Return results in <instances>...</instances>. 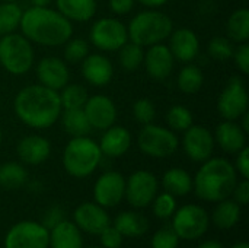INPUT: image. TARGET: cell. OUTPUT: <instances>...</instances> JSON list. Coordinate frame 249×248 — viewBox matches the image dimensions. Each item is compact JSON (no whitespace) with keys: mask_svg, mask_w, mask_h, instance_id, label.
<instances>
[{"mask_svg":"<svg viewBox=\"0 0 249 248\" xmlns=\"http://www.w3.org/2000/svg\"><path fill=\"white\" fill-rule=\"evenodd\" d=\"M102 158L98 142L89 136L71 137L63 152V167L70 177L86 178L98 170Z\"/></svg>","mask_w":249,"mask_h":248,"instance_id":"obj_5","label":"cell"},{"mask_svg":"<svg viewBox=\"0 0 249 248\" xmlns=\"http://www.w3.org/2000/svg\"><path fill=\"white\" fill-rule=\"evenodd\" d=\"M16 153L22 164L36 167L50 158L51 143L41 134H28L18 142Z\"/></svg>","mask_w":249,"mask_h":248,"instance_id":"obj_21","label":"cell"},{"mask_svg":"<svg viewBox=\"0 0 249 248\" xmlns=\"http://www.w3.org/2000/svg\"><path fill=\"white\" fill-rule=\"evenodd\" d=\"M89 39L101 51H118L127 41V26L117 18H101L93 22Z\"/></svg>","mask_w":249,"mask_h":248,"instance_id":"obj_9","label":"cell"},{"mask_svg":"<svg viewBox=\"0 0 249 248\" xmlns=\"http://www.w3.org/2000/svg\"><path fill=\"white\" fill-rule=\"evenodd\" d=\"M57 10L73 22H88L96 15V0H55Z\"/></svg>","mask_w":249,"mask_h":248,"instance_id":"obj_25","label":"cell"},{"mask_svg":"<svg viewBox=\"0 0 249 248\" xmlns=\"http://www.w3.org/2000/svg\"><path fill=\"white\" fill-rule=\"evenodd\" d=\"M143 57H144V48L131 41H127L118 50V63L125 72L137 70L143 64Z\"/></svg>","mask_w":249,"mask_h":248,"instance_id":"obj_35","label":"cell"},{"mask_svg":"<svg viewBox=\"0 0 249 248\" xmlns=\"http://www.w3.org/2000/svg\"><path fill=\"white\" fill-rule=\"evenodd\" d=\"M171 227L179 240L194 241L207 232L210 227V216L203 206L190 203L175 210Z\"/></svg>","mask_w":249,"mask_h":248,"instance_id":"obj_8","label":"cell"},{"mask_svg":"<svg viewBox=\"0 0 249 248\" xmlns=\"http://www.w3.org/2000/svg\"><path fill=\"white\" fill-rule=\"evenodd\" d=\"M162 187L175 197H184L193 190V177L184 168H169L162 177Z\"/></svg>","mask_w":249,"mask_h":248,"instance_id":"obj_27","label":"cell"},{"mask_svg":"<svg viewBox=\"0 0 249 248\" xmlns=\"http://www.w3.org/2000/svg\"><path fill=\"white\" fill-rule=\"evenodd\" d=\"M136 0H109V9L115 15H127L133 10Z\"/></svg>","mask_w":249,"mask_h":248,"instance_id":"obj_47","label":"cell"},{"mask_svg":"<svg viewBox=\"0 0 249 248\" xmlns=\"http://www.w3.org/2000/svg\"><path fill=\"white\" fill-rule=\"evenodd\" d=\"M73 222L82 232L99 235L109 225V216L105 208L99 206L98 203L83 202L74 209Z\"/></svg>","mask_w":249,"mask_h":248,"instance_id":"obj_16","label":"cell"},{"mask_svg":"<svg viewBox=\"0 0 249 248\" xmlns=\"http://www.w3.org/2000/svg\"><path fill=\"white\" fill-rule=\"evenodd\" d=\"M249 96L245 80L241 76H233L222 89L217 99V111L223 120H241L248 111Z\"/></svg>","mask_w":249,"mask_h":248,"instance_id":"obj_10","label":"cell"},{"mask_svg":"<svg viewBox=\"0 0 249 248\" xmlns=\"http://www.w3.org/2000/svg\"><path fill=\"white\" fill-rule=\"evenodd\" d=\"M235 51L233 42L228 37H214L209 41L207 53L213 60L217 61H226L231 60Z\"/></svg>","mask_w":249,"mask_h":248,"instance_id":"obj_39","label":"cell"},{"mask_svg":"<svg viewBox=\"0 0 249 248\" xmlns=\"http://www.w3.org/2000/svg\"><path fill=\"white\" fill-rule=\"evenodd\" d=\"M214 136L213 133L198 124H193L184 132L182 136V149L188 159L193 162L201 164L213 156L214 152Z\"/></svg>","mask_w":249,"mask_h":248,"instance_id":"obj_13","label":"cell"},{"mask_svg":"<svg viewBox=\"0 0 249 248\" xmlns=\"http://www.w3.org/2000/svg\"><path fill=\"white\" fill-rule=\"evenodd\" d=\"M82 76L89 85L104 88L114 77V66L111 60L101 53L88 54L82 60Z\"/></svg>","mask_w":249,"mask_h":248,"instance_id":"obj_20","label":"cell"},{"mask_svg":"<svg viewBox=\"0 0 249 248\" xmlns=\"http://www.w3.org/2000/svg\"><path fill=\"white\" fill-rule=\"evenodd\" d=\"M28 183L26 168L16 161H9L0 165V187L4 190H16Z\"/></svg>","mask_w":249,"mask_h":248,"instance_id":"obj_31","label":"cell"},{"mask_svg":"<svg viewBox=\"0 0 249 248\" xmlns=\"http://www.w3.org/2000/svg\"><path fill=\"white\" fill-rule=\"evenodd\" d=\"M58 95L63 110L83 108L89 98L88 89L80 83H67L63 89L58 91Z\"/></svg>","mask_w":249,"mask_h":248,"instance_id":"obj_34","label":"cell"},{"mask_svg":"<svg viewBox=\"0 0 249 248\" xmlns=\"http://www.w3.org/2000/svg\"><path fill=\"white\" fill-rule=\"evenodd\" d=\"M0 1H16V0H0Z\"/></svg>","mask_w":249,"mask_h":248,"instance_id":"obj_53","label":"cell"},{"mask_svg":"<svg viewBox=\"0 0 249 248\" xmlns=\"http://www.w3.org/2000/svg\"><path fill=\"white\" fill-rule=\"evenodd\" d=\"M51 248H83L82 231L70 221H61L50 229Z\"/></svg>","mask_w":249,"mask_h":248,"instance_id":"obj_24","label":"cell"},{"mask_svg":"<svg viewBox=\"0 0 249 248\" xmlns=\"http://www.w3.org/2000/svg\"><path fill=\"white\" fill-rule=\"evenodd\" d=\"M137 146L142 153L156 159L172 156L179 148V139L169 127L155 123L142 127L137 136Z\"/></svg>","mask_w":249,"mask_h":248,"instance_id":"obj_7","label":"cell"},{"mask_svg":"<svg viewBox=\"0 0 249 248\" xmlns=\"http://www.w3.org/2000/svg\"><path fill=\"white\" fill-rule=\"evenodd\" d=\"M169 50L175 60L181 63H193L200 54L198 35L190 28H179L169 35Z\"/></svg>","mask_w":249,"mask_h":248,"instance_id":"obj_19","label":"cell"},{"mask_svg":"<svg viewBox=\"0 0 249 248\" xmlns=\"http://www.w3.org/2000/svg\"><path fill=\"white\" fill-rule=\"evenodd\" d=\"M63 56L64 61L70 64L82 63V60L89 54V44L83 38H69L64 44Z\"/></svg>","mask_w":249,"mask_h":248,"instance_id":"obj_37","label":"cell"},{"mask_svg":"<svg viewBox=\"0 0 249 248\" xmlns=\"http://www.w3.org/2000/svg\"><path fill=\"white\" fill-rule=\"evenodd\" d=\"M35 72L39 83L54 91L63 89L70 80V72L67 63L55 56L42 57L36 64Z\"/></svg>","mask_w":249,"mask_h":248,"instance_id":"obj_18","label":"cell"},{"mask_svg":"<svg viewBox=\"0 0 249 248\" xmlns=\"http://www.w3.org/2000/svg\"><path fill=\"white\" fill-rule=\"evenodd\" d=\"M231 248H249V244L247 241H239V243L233 244Z\"/></svg>","mask_w":249,"mask_h":248,"instance_id":"obj_51","label":"cell"},{"mask_svg":"<svg viewBox=\"0 0 249 248\" xmlns=\"http://www.w3.org/2000/svg\"><path fill=\"white\" fill-rule=\"evenodd\" d=\"M101 246L104 248H120L123 246V235L111 225H108L101 234Z\"/></svg>","mask_w":249,"mask_h":248,"instance_id":"obj_43","label":"cell"},{"mask_svg":"<svg viewBox=\"0 0 249 248\" xmlns=\"http://www.w3.org/2000/svg\"><path fill=\"white\" fill-rule=\"evenodd\" d=\"M114 228L123 237L139 238V237H143L149 231V221L139 212L125 210L117 215L114 221Z\"/></svg>","mask_w":249,"mask_h":248,"instance_id":"obj_26","label":"cell"},{"mask_svg":"<svg viewBox=\"0 0 249 248\" xmlns=\"http://www.w3.org/2000/svg\"><path fill=\"white\" fill-rule=\"evenodd\" d=\"M50 231L39 222L20 221L4 237V248H48Z\"/></svg>","mask_w":249,"mask_h":248,"instance_id":"obj_12","label":"cell"},{"mask_svg":"<svg viewBox=\"0 0 249 248\" xmlns=\"http://www.w3.org/2000/svg\"><path fill=\"white\" fill-rule=\"evenodd\" d=\"M90 248H104V247H102V246H101V247H98V246H96V247H90Z\"/></svg>","mask_w":249,"mask_h":248,"instance_id":"obj_54","label":"cell"},{"mask_svg":"<svg viewBox=\"0 0 249 248\" xmlns=\"http://www.w3.org/2000/svg\"><path fill=\"white\" fill-rule=\"evenodd\" d=\"M125 194V178L118 171H105L93 184V202L108 209L118 206Z\"/></svg>","mask_w":249,"mask_h":248,"instance_id":"obj_14","label":"cell"},{"mask_svg":"<svg viewBox=\"0 0 249 248\" xmlns=\"http://www.w3.org/2000/svg\"><path fill=\"white\" fill-rule=\"evenodd\" d=\"M64 210L58 206V205H54V206H51L47 212H45V215H44V219H42V225L50 231L51 228H54L57 224H60L61 221H64Z\"/></svg>","mask_w":249,"mask_h":248,"instance_id":"obj_44","label":"cell"},{"mask_svg":"<svg viewBox=\"0 0 249 248\" xmlns=\"http://www.w3.org/2000/svg\"><path fill=\"white\" fill-rule=\"evenodd\" d=\"M139 1L140 4L149 7V9H158V7H162L163 4H166L169 0H136Z\"/></svg>","mask_w":249,"mask_h":248,"instance_id":"obj_48","label":"cell"},{"mask_svg":"<svg viewBox=\"0 0 249 248\" xmlns=\"http://www.w3.org/2000/svg\"><path fill=\"white\" fill-rule=\"evenodd\" d=\"M241 213V205H238L235 200L229 197L217 202V206L212 213V221L219 229H232L238 225Z\"/></svg>","mask_w":249,"mask_h":248,"instance_id":"obj_28","label":"cell"},{"mask_svg":"<svg viewBox=\"0 0 249 248\" xmlns=\"http://www.w3.org/2000/svg\"><path fill=\"white\" fill-rule=\"evenodd\" d=\"M197 248H225L222 246V243L216 241V240H209V241H204L201 243Z\"/></svg>","mask_w":249,"mask_h":248,"instance_id":"obj_49","label":"cell"},{"mask_svg":"<svg viewBox=\"0 0 249 248\" xmlns=\"http://www.w3.org/2000/svg\"><path fill=\"white\" fill-rule=\"evenodd\" d=\"M179 238L172 229V227H163L158 229L150 241L152 248H178Z\"/></svg>","mask_w":249,"mask_h":248,"instance_id":"obj_41","label":"cell"},{"mask_svg":"<svg viewBox=\"0 0 249 248\" xmlns=\"http://www.w3.org/2000/svg\"><path fill=\"white\" fill-rule=\"evenodd\" d=\"M150 205H152L153 215L162 221H166L171 219L177 210V197L168 191H163L160 194H156V197Z\"/></svg>","mask_w":249,"mask_h":248,"instance_id":"obj_38","label":"cell"},{"mask_svg":"<svg viewBox=\"0 0 249 248\" xmlns=\"http://www.w3.org/2000/svg\"><path fill=\"white\" fill-rule=\"evenodd\" d=\"M166 124L175 133H184L188 127L194 124V115L185 105H172L166 113Z\"/></svg>","mask_w":249,"mask_h":248,"instance_id":"obj_36","label":"cell"},{"mask_svg":"<svg viewBox=\"0 0 249 248\" xmlns=\"http://www.w3.org/2000/svg\"><path fill=\"white\" fill-rule=\"evenodd\" d=\"M236 172L242 177L249 180V148L245 146L236 153V162H235Z\"/></svg>","mask_w":249,"mask_h":248,"instance_id":"obj_45","label":"cell"},{"mask_svg":"<svg viewBox=\"0 0 249 248\" xmlns=\"http://www.w3.org/2000/svg\"><path fill=\"white\" fill-rule=\"evenodd\" d=\"M233 200L241 205V206H247L249 203V180L242 178V181H238L235 189H233Z\"/></svg>","mask_w":249,"mask_h":248,"instance_id":"obj_46","label":"cell"},{"mask_svg":"<svg viewBox=\"0 0 249 248\" xmlns=\"http://www.w3.org/2000/svg\"><path fill=\"white\" fill-rule=\"evenodd\" d=\"M159 191V181L156 175L147 170H137L125 180L124 199L134 209H144L150 206Z\"/></svg>","mask_w":249,"mask_h":248,"instance_id":"obj_11","label":"cell"},{"mask_svg":"<svg viewBox=\"0 0 249 248\" xmlns=\"http://www.w3.org/2000/svg\"><path fill=\"white\" fill-rule=\"evenodd\" d=\"M226 34L232 42L242 44L249 41V10L247 7L236 9L226 22Z\"/></svg>","mask_w":249,"mask_h":248,"instance_id":"obj_30","label":"cell"},{"mask_svg":"<svg viewBox=\"0 0 249 248\" xmlns=\"http://www.w3.org/2000/svg\"><path fill=\"white\" fill-rule=\"evenodd\" d=\"M32 6H48L51 0H31Z\"/></svg>","mask_w":249,"mask_h":248,"instance_id":"obj_50","label":"cell"},{"mask_svg":"<svg viewBox=\"0 0 249 248\" xmlns=\"http://www.w3.org/2000/svg\"><path fill=\"white\" fill-rule=\"evenodd\" d=\"M1 140H3V132H1V129H0V143H1Z\"/></svg>","mask_w":249,"mask_h":248,"instance_id":"obj_52","label":"cell"},{"mask_svg":"<svg viewBox=\"0 0 249 248\" xmlns=\"http://www.w3.org/2000/svg\"><path fill=\"white\" fill-rule=\"evenodd\" d=\"M175 58L169 47L163 42L147 47L143 57V64L147 75L155 80H163L172 75L175 67Z\"/></svg>","mask_w":249,"mask_h":248,"instance_id":"obj_17","label":"cell"},{"mask_svg":"<svg viewBox=\"0 0 249 248\" xmlns=\"http://www.w3.org/2000/svg\"><path fill=\"white\" fill-rule=\"evenodd\" d=\"M60 120H61L63 129L71 137L88 136L92 132V127L89 124V120H88L83 108H67V110H63L61 115H60Z\"/></svg>","mask_w":249,"mask_h":248,"instance_id":"obj_29","label":"cell"},{"mask_svg":"<svg viewBox=\"0 0 249 248\" xmlns=\"http://www.w3.org/2000/svg\"><path fill=\"white\" fill-rule=\"evenodd\" d=\"M235 66L239 69V72L242 75H248L249 73V44L248 42H242L238 44V47H235L233 56H232Z\"/></svg>","mask_w":249,"mask_h":248,"instance_id":"obj_42","label":"cell"},{"mask_svg":"<svg viewBox=\"0 0 249 248\" xmlns=\"http://www.w3.org/2000/svg\"><path fill=\"white\" fill-rule=\"evenodd\" d=\"M23 9L16 1L0 3V37L16 32L20 23Z\"/></svg>","mask_w":249,"mask_h":248,"instance_id":"obj_33","label":"cell"},{"mask_svg":"<svg viewBox=\"0 0 249 248\" xmlns=\"http://www.w3.org/2000/svg\"><path fill=\"white\" fill-rule=\"evenodd\" d=\"M83 111L89 120L90 127L102 132L114 126L118 115L115 102L107 95L89 96L83 107Z\"/></svg>","mask_w":249,"mask_h":248,"instance_id":"obj_15","label":"cell"},{"mask_svg":"<svg viewBox=\"0 0 249 248\" xmlns=\"http://www.w3.org/2000/svg\"><path fill=\"white\" fill-rule=\"evenodd\" d=\"M32 42L22 34L12 32L0 37V66L13 76L26 75L34 66Z\"/></svg>","mask_w":249,"mask_h":248,"instance_id":"obj_6","label":"cell"},{"mask_svg":"<svg viewBox=\"0 0 249 248\" xmlns=\"http://www.w3.org/2000/svg\"><path fill=\"white\" fill-rule=\"evenodd\" d=\"M133 115L137 123L142 126L150 124L155 121L156 117V108L155 104L149 98H140L133 104Z\"/></svg>","mask_w":249,"mask_h":248,"instance_id":"obj_40","label":"cell"},{"mask_svg":"<svg viewBox=\"0 0 249 248\" xmlns=\"http://www.w3.org/2000/svg\"><path fill=\"white\" fill-rule=\"evenodd\" d=\"M20 34L42 47H60L73 37V23L57 9L31 6L22 12Z\"/></svg>","mask_w":249,"mask_h":248,"instance_id":"obj_2","label":"cell"},{"mask_svg":"<svg viewBox=\"0 0 249 248\" xmlns=\"http://www.w3.org/2000/svg\"><path fill=\"white\" fill-rule=\"evenodd\" d=\"M172 31V19L158 9H149L137 13L127 26L128 41L139 44L143 48L163 42L169 38Z\"/></svg>","mask_w":249,"mask_h":248,"instance_id":"obj_4","label":"cell"},{"mask_svg":"<svg viewBox=\"0 0 249 248\" xmlns=\"http://www.w3.org/2000/svg\"><path fill=\"white\" fill-rule=\"evenodd\" d=\"M16 117L28 127L44 130L60 120L63 107L58 91L50 89L41 83L22 88L13 101Z\"/></svg>","mask_w":249,"mask_h":248,"instance_id":"obj_1","label":"cell"},{"mask_svg":"<svg viewBox=\"0 0 249 248\" xmlns=\"http://www.w3.org/2000/svg\"><path fill=\"white\" fill-rule=\"evenodd\" d=\"M203 83H204L203 70L194 63H185V66L179 70L177 77L178 89L187 95H194L203 88Z\"/></svg>","mask_w":249,"mask_h":248,"instance_id":"obj_32","label":"cell"},{"mask_svg":"<svg viewBox=\"0 0 249 248\" xmlns=\"http://www.w3.org/2000/svg\"><path fill=\"white\" fill-rule=\"evenodd\" d=\"M102 156L120 158L128 152L131 148V133L124 126H111L104 130L101 140L98 142Z\"/></svg>","mask_w":249,"mask_h":248,"instance_id":"obj_22","label":"cell"},{"mask_svg":"<svg viewBox=\"0 0 249 248\" xmlns=\"http://www.w3.org/2000/svg\"><path fill=\"white\" fill-rule=\"evenodd\" d=\"M247 134L239 121L223 120L214 130V142L226 153H238L247 146Z\"/></svg>","mask_w":249,"mask_h":248,"instance_id":"obj_23","label":"cell"},{"mask_svg":"<svg viewBox=\"0 0 249 248\" xmlns=\"http://www.w3.org/2000/svg\"><path fill=\"white\" fill-rule=\"evenodd\" d=\"M236 183L238 172L235 165L226 158L212 156L201 162V167L193 178V190L198 199L217 203L232 197Z\"/></svg>","mask_w":249,"mask_h":248,"instance_id":"obj_3","label":"cell"}]
</instances>
